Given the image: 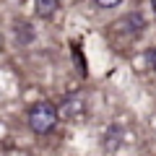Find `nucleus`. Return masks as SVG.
<instances>
[{"label": "nucleus", "mask_w": 156, "mask_h": 156, "mask_svg": "<svg viewBox=\"0 0 156 156\" xmlns=\"http://www.w3.org/2000/svg\"><path fill=\"white\" fill-rule=\"evenodd\" d=\"M57 107L52 104V101H37V104L29 109V128L34 130V133L44 135L50 133L52 128L57 125Z\"/></svg>", "instance_id": "nucleus-1"}, {"label": "nucleus", "mask_w": 156, "mask_h": 156, "mask_svg": "<svg viewBox=\"0 0 156 156\" xmlns=\"http://www.w3.org/2000/svg\"><path fill=\"white\" fill-rule=\"evenodd\" d=\"M86 115V101L81 96H68L62 99L60 109H57V117H65V120H78V117Z\"/></svg>", "instance_id": "nucleus-2"}, {"label": "nucleus", "mask_w": 156, "mask_h": 156, "mask_svg": "<svg viewBox=\"0 0 156 156\" xmlns=\"http://www.w3.org/2000/svg\"><path fill=\"white\" fill-rule=\"evenodd\" d=\"M57 3L60 0H34V11L39 18H52L57 13Z\"/></svg>", "instance_id": "nucleus-3"}, {"label": "nucleus", "mask_w": 156, "mask_h": 156, "mask_svg": "<svg viewBox=\"0 0 156 156\" xmlns=\"http://www.w3.org/2000/svg\"><path fill=\"white\" fill-rule=\"evenodd\" d=\"M117 23H120V26H122L125 31H133V34H138L140 29L146 26V21L140 18V13H130V16H125L122 21H117Z\"/></svg>", "instance_id": "nucleus-4"}, {"label": "nucleus", "mask_w": 156, "mask_h": 156, "mask_svg": "<svg viewBox=\"0 0 156 156\" xmlns=\"http://www.w3.org/2000/svg\"><path fill=\"white\" fill-rule=\"evenodd\" d=\"M117 140H120V130H117V128H112V135H109V138L104 140V146H107V148H109V151H115Z\"/></svg>", "instance_id": "nucleus-5"}, {"label": "nucleus", "mask_w": 156, "mask_h": 156, "mask_svg": "<svg viewBox=\"0 0 156 156\" xmlns=\"http://www.w3.org/2000/svg\"><path fill=\"white\" fill-rule=\"evenodd\" d=\"M94 3H96L99 8H115V5H120L122 0H94Z\"/></svg>", "instance_id": "nucleus-6"}, {"label": "nucleus", "mask_w": 156, "mask_h": 156, "mask_svg": "<svg viewBox=\"0 0 156 156\" xmlns=\"http://www.w3.org/2000/svg\"><path fill=\"white\" fill-rule=\"evenodd\" d=\"M148 57H151V68L156 70V50H151V55H148Z\"/></svg>", "instance_id": "nucleus-7"}, {"label": "nucleus", "mask_w": 156, "mask_h": 156, "mask_svg": "<svg viewBox=\"0 0 156 156\" xmlns=\"http://www.w3.org/2000/svg\"><path fill=\"white\" fill-rule=\"evenodd\" d=\"M151 3H154V13H156V0H151Z\"/></svg>", "instance_id": "nucleus-8"}]
</instances>
